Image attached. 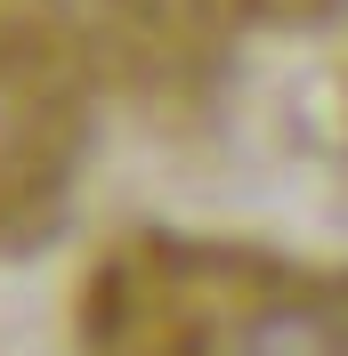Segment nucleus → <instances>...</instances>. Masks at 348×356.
Here are the masks:
<instances>
[{
  "instance_id": "nucleus-1",
  "label": "nucleus",
  "mask_w": 348,
  "mask_h": 356,
  "mask_svg": "<svg viewBox=\"0 0 348 356\" xmlns=\"http://www.w3.org/2000/svg\"><path fill=\"white\" fill-rule=\"evenodd\" d=\"M235 356H348V340L332 332L324 316H308V308H276V316H260L243 332Z\"/></svg>"
}]
</instances>
